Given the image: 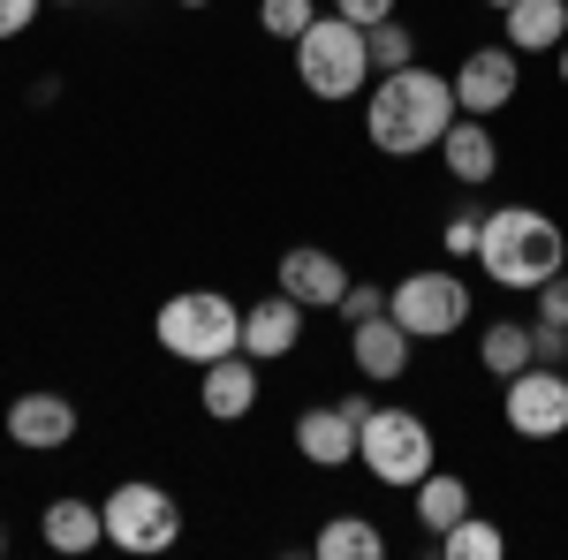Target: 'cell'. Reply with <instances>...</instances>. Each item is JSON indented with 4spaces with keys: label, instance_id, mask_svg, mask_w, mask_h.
<instances>
[{
    "label": "cell",
    "instance_id": "obj_17",
    "mask_svg": "<svg viewBox=\"0 0 568 560\" xmlns=\"http://www.w3.org/2000/svg\"><path fill=\"white\" fill-rule=\"evenodd\" d=\"M45 546H53V553H91V546H106V508H91V500H77V492H69V500H53V508H45Z\"/></svg>",
    "mask_w": 568,
    "mask_h": 560
},
{
    "label": "cell",
    "instance_id": "obj_33",
    "mask_svg": "<svg viewBox=\"0 0 568 560\" xmlns=\"http://www.w3.org/2000/svg\"><path fill=\"white\" fill-rule=\"evenodd\" d=\"M175 8H213V0H175Z\"/></svg>",
    "mask_w": 568,
    "mask_h": 560
},
{
    "label": "cell",
    "instance_id": "obj_28",
    "mask_svg": "<svg viewBox=\"0 0 568 560\" xmlns=\"http://www.w3.org/2000/svg\"><path fill=\"white\" fill-rule=\"evenodd\" d=\"M39 8L45 0H0V39H23V31L39 23Z\"/></svg>",
    "mask_w": 568,
    "mask_h": 560
},
{
    "label": "cell",
    "instance_id": "obj_7",
    "mask_svg": "<svg viewBox=\"0 0 568 560\" xmlns=\"http://www.w3.org/2000/svg\"><path fill=\"white\" fill-rule=\"evenodd\" d=\"M387 310L409 326V342H447L455 326H470V281L447 273V265H425V273H402L394 281Z\"/></svg>",
    "mask_w": 568,
    "mask_h": 560
},
{
    "label": "cell",
    "instance_id": "obj_26",
    "mask_svg": "<svg viewBox=\"0 0 568 560\" xmlns=\"http://www.w3.org/2000/svg\"><path fill=\"white\" fill-rule=\"evenodd\" d=\"M530 303H538V326H568V265L546 288H530Z\"/></svg>",
    "mask_w": 568,
    "mask_h": 560
},
{
    "label": "cell",
    "instance_id": "obj_10",
    "mask_svg": "<svg viewBox=\"0 0 568 560\" xmlns=\"http://www.w3.org/2000/svg\"><path fill=\"white\" fill-rule=\"evenodd\" d=\"M516 84H524L516 45H470L463 69H455V106H463V114H500V106L516 99Z\"/></svg>",
    "mask_w": 568,
    "mask_h": 560
},
{
    "label": "cell",
    "instance_id": "obj_20",
    "mask_svg": "<svg viewBox=\"0 0 568 560\" xmlns=\"http://www.w3.org/2000/svg\"><path fill=\"white\" fill-rule=\"evenodd\" d=\"M463 516H470V485H463L455 470H447V477L425 470V477H417V522H425L433 538L447 530V522H463Z\"/></svg>",
    "mask_w": 568,
    "mask_h": 560
},
{
    "label": "cell",
    "instance_id": "obj_6",
    "mask_svg": "<svg viewBox=\"0 0 568 560\" xmlns=\"http://www.w3.org/2000/svg\"><path fill=\"white\" fill-rule=\"evenodd\" d=\"M106 546H122V553H168L182 538V508L168 485H152V477H122L106 500Z\"/></svg>",
    "mask_w": 568,
    "mask_h": 560
},
{
    "label": "cell",
    "instance_id": "obj_13",
    "mask_svg": "<svg viewBox=\"0 0 568 560\" xmlns=\"http://www.w3.org/2000/svg\"><path fill=\"white\" fill-rule=\"evenodd\" d=\"M197 401H205V417L213 425H243L251 409H258V356H220V364H205V387H197Z\"/></svg>",
    "mask_w": 568,
    "mask_h": 560
},
{
    "label": "cell",
    "instance_id": "obj_5",
    "mask_svg": "<svg viewBox=\"0 0 568 560\" xmlns=\"http://www.w3.org/2000/svg\"><path fill=\"white\" fill-rule=\"evenodd\" d=\"M356 462L394 492H417V477L433 470V425L417 409H379L372 401V417L356 425Z\"/></svg>",
    "mask_w": 568,
    "mask_h": 560
},
{
    "label": "cell",
    "instance_id": "obj_24",
    "mask_svg": "<svg viewBox=\"0 0 568 560\" xmlns=\"http://www.w3.org/2000/svg\"><path fill=\"white\" fill-rule=\"evenodd\" d=\"M258 23H265V39H304L311 23H318V0H258Z\"/></svg>",
    "mask_w": 568,
    "mask_h": 560
},
{
    "label": "cell",
    "instance_id": "obj_3",
    "mask_svg": "<svg viewBox=\"0 0 568 560\" xmlns=\"http://www.w3.org/2000/svg\"><path fill=\"white\" fill-rule=\"evenodd\" d=\"M152 334H160V348L168 356H182V364H220V356H235L243 348V310L220 296V288H182V296L160 303V318H152Z\"/></svg>",
    "mask_w": 568,
    "mask_h": 560
},
{
    "label": "cell",
    "instance_id": "obj_18",
    "mask_svg": "<svg viewBox=\"0 0 568 560\" xmlns=\"http://www.w3.org/2000/svg\"><path fill=\"white\" fill-rule=\"evenodd\" d=\"M568 39V0H516L508 8V45L516 53H561Z\"/></svg>",
    "mask_w": 568,
    "mask_h": 560
},
{
    "label": "cell",
    "instance_id": "obj_1",
    "mask_svg": "<svg viewBox=\"0 0 568 560\" xmlns=\"http://www.w3.org/2000/svg\"><path fill=\"white\" fill-rule=\"evenodd\" d=\"M463 106H455V77H433V69H387L379 84L364 91V136L387 152V160H417V152H433L447 122H455Z\"/></svg>",
    "mask_w": 568,
    "mask_h": 560
},
{
    "label": "cell",
    "instance_id": "obj_25",
    "mask_svg": "<svg viewBox=\"0 0 568 560\" xmlns=\"http://www.w3.org/2000/svg\"><path fill=\"white\" fill-rule=\"evenodd\" d=\"M478 235H485V213H447V227H439L447 258H470V265H478Z\"/></svg>",
    "mask_w": 568,
    "mask_h": 560
},
{
    "label": "cell",
    "instance_id": "obj_30",
    "mask_svg": "<svg viewBox=\"0 0 568 560\" xmlns=\"http://www.w3.org/2000/svg\"><path fill=\"white\" fill-rule=\"evenodd\" d=\"M394 8H402V0H334V16H349V23H364V31H372V23H387Z\"/></svg>",
    "mask_w": 568,
    "mask_h": 560
},
{
    "label": "cell",
    "instance_id": "obj_16",
    "mask_svg": "<svg viewBox=\"0 0 568 560\" xmlns=\"http://www.w3.org/2000/svg\"><path fill=\"white\" fill-rule=\"evenodd\" d=\"M296 455H304L311 470H342V462H356V417L342 409V401L304 409V417H296Z\"/></svg>",
    "mask_w": 568,
    "mask_h": 560
},
{
    "label": "cell",
    "instance_id": "obj_11",
    "mask_svg": "<svg viewBox=\"0 0 568 560\" xmlns=\"http://www.w3.org/2000/svg\"><path fill=\"white\" fill-rule=\"evenodd\" d=\"M8 439L16 447H31V455H61L69 439H77V401L69 394H23V401H8Z\"/></svg>",
    "mask_w": 568,
    "mask_h": 560
},
{
    "label": "cell",
    "instance_id": "obj_23",
    "mask_svg": "<svg viewBox=\"0 0 568 560\" xmlns=\"http://www.w3.org/2000/svg\"><path fill=\"white\" fill-rule=\"evenodd\" d=\"M364 45H372V77H387V69H409V61H417V39H409V23H372V31H364Z\"/></svg>",
    "mask_w": 568,
    "mask_h": 560
},
{
    "label": "cell",
    "instance_id": "obj_31",
    "mask_svg": "<svg viewBox=\"0 0 568 560\" xmlns=\"http://www.w3.org/2000/svg\"><path fill=\"white\" fill-rule=\"evenodd\" d=\"M561 84H568V39H561Z\"/></svg>",
    "mask_w": 568,
    "mask_h": 560
},
{
    "label": "cell",
    "instance_id": "obj_2",
    "mask_svg": "<svg viewBox=\"0 0 568 560\" xmlns=\"http://www.w3.org/2000/svg\"><path fill=\"white\" fill-rule=\"evenodd\" d=\"M478 265L493 288H546L554 273L568 265V235L538 205H493L485 213V235H478Z\"/></svg>",
    "mask_w": 568,
    "mask_h": 560
},
{
    "label": "cell",
    "instance_id": "obj_14",
    "mask_svg": "<svg viewBox=\"0 0 568 560\" xmlns=\"http://www.w3.org/2000/svg\"><path fill=\"white\" fill-rule=\"evenodd\" d=\"M433 152L447 160V174H455L463 190H485V182L500 174V144H493V130H485V114H455Z\"/></svg>",
    "mask_w": 568,
    "mask_h": 560
},
{
    "label": "cell",
    "instance_id": "obj_15",
    "mask_svg": "<svg viewBox=\"0 0 568 560\" xmlns=\"http://www.w3.org/2000/svg\"><path fill=\"white\" fill-rule=\"evenodd\" d=\"M296 342H304V303H296V296H281V288H273L265 303H251V310H243V356L281 364Z\"/></svg>",
    "mask_w": 568,
    "mask_h": 560
},
{
    "label": "cell",
    "instance_id": "obj_27",
    "mask_svg": "<svg viewBox=\"0 0 568 560\" xmlns=\"http://www.w3.org/2000/svg\"><path fill=\"white\" fill-rule=\"evenodd\" d=\"M387 310V288H372V281H349V296H342V318L364 326V318H379Z\"/></svg>",
    "mask_w": 568,
    "mask_h": 560
},
{
    "label": "cell",
    "instance_id": "obj_9",
    "mask_svg": "<svg viewBox=\"0 0 568 560\" xmlns=\"http://www.w3.org/2000/svg\"><path fill=\"white\" fill-rule=\"evenodd\" d=\"M273 281H281V296H296L304 310H342V296H349V265L334 258V251H318V243L281 251Z\"/></svg>",
    "mask_w": 568,
    "mask_h": 560
},
{
    "label": "cell",
    "instance_id": "obj_32",
    "mask_svg": "<svg viewBox=\"0 0 568 560\" xmlns=\"http://www.w3.org/2000/svg\"><path fill=\"white\" fill-rule=\"evenodd\" d=\"M485 8H500V16H508V8H516V0H485Z\"/></svg>",
    "mask_w": 568,
    "mask_h": 560
},
{
    "label": "cell",
    "instance_id": "obj_22",
    "mask_svg": "<svg viewBox=\"0 0 568 560\" xmlns=\"http://www.w3.org/2000/svg\"><path fill=\"white\" fill-rule=\"evenodd\" d=\"M478 364L493 371V379H500V387H508L516 371H530V364H538V348H530V326H508V318H500V326H485Z\"/></svg>",
    "mask_w": 568,
    "mask_h": 560
},
{
    "label": "cell",
    "instance_id": "obj_21",
    "mask_svg": "<svg viewBox=\"0 0 568 560\" xmlns=\"http://www.w3.org/2000/svg\"><path fill=\"white\" fill-rule=\"evenodd\" d=\"M433 553L439 560H500V553H508V538H500V522H485L478 508H470L463 522H447V530L433 538Z\"/></svg>",
    "mask_w": 568,
    "mask_h": 560
},
{
    "label": "cell",
    "instance_id": "obj_19",
    "mask_svg": "<svg viewBox=\"0 0 568 560\" xmlns=\"http://www.w3.org/2000/svg\"><path fill=\"white\" fill-rule=\"evenodd\" d=\"M318 560H387V530L364 516H326V530L311 538Z\"/></svg>",
    "mask_w": 568,
    "mask_h": 560
},
{
    "label": "cell",
    "instance_id": "obj_34",
    "mask_svg": "<svg viewBox=\"0 0 568 560\" xmlns=\"http://www.w3.org/2000/svg\"><path fill=\"white\" fill-rule=\"evenodd\" d=\"M45 8H77V0H45Z\"/></svg>",
    "mask_w": 568,
    "mask_h": 560
},
{
    "label": "cell",
    "instance_id": "obj_4",
    "mask_svg": "<svg viewBox=\"0 0 568 560\" xmlns=\"http://www.w3.org/2000/svg\"><path fill=\"white\" fill-rule=\"evenodd\" d=\"M296 77H304L311 99H356L372 91V45H364V23L349 16H318L304 39H296Z\"/></svg>",
    "mask_w": 568,
    "mask_h": 560
},
{
    "label": "cell",
    "instance_id": "obj_35",
    "mask_svg": "<svg viewBox=\"0 0 568 560\" xmlns=\"http://www.w3.org/2000/svg\"><path fill=\"white\" fill-rule=\"evenodd\" d=\"M0 553H8V530H0Z\"/></svg>",
    "mask_w": 568,
    "mask_h": 560
},
{
    "label": "cell",
    "instance_id": "obj_29",
    "mask_svg": "<svg viewBox=\"0 0 568 560\" xmlns=\"http://www.w3.org/2000/svg\"><path fill=\"white\" fill-rule=\"evenodd\" d=\"M530 348H538V364H568V326H538L530 318Z\"/></svg>",
    "mask_w": 568,
    "mask_h": 560
},
{
    "label": "cell",
    "instance_id": "obj_12",
    "mask_svg": "<svg viewBox=\"0 0 568 560\" xmlns=\"http://www.w3.org/2000/svg\"><path fill=\"white\" fill-rule=\"evenodd\" d=\"M409 326L394 318V310H379V318H364V326H349V356H356V371L372 379V387H394L402 371H409Z\"/></svg>",
    "mask_w": 568,
    "mask_h": 560
},
{
    "label": "cell",
    "instance_id": "obj_8",
    "mask_svg": "<svg viewBox=\"0 0 568 560\" xmlns=\"http://www.w3.org/2000/svg\"><path fill=\"white\" fill-rule=\"evenodd\" d=\"M508 431L516 439H561L568 431V364H530L508 379Z\"/></svg>",
    "mask_w": 568,
    "mask_h": 560
}]
</instances>
